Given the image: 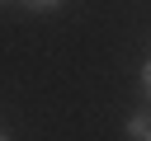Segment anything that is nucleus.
<instances>
[{
    "label": "nucleus",
    "mask_w": 151,
    "mask_h": 141,
    "mask_svg": "<svg viewBox=\"0 0 151 141\" xmlns=\"http://www.w3.org/2000/svg\"><path fill=\"white\" fill-rule=\"evenodd\" d=\"M142 89H146V99H151V61L142 66Z\"/></svg>",
    "instance_id": "nucleus-2"
},
{
    "label": "nucleus",
    "mask_w": 151,
    "mask_h": 141,
    "mask_svg": "<svg viewBox=\"0 0 151 141\" xmlns=\"http://www.w3.org/2000/svg\"><path fill=\"white\" fill-rule=\"evenodd\" d=\"M127 136L132 141H151V113H132L127 118Z\"/></svg>",
    "instance_id": "nucleus-1"
},
{
    "label": "nucleus",
    "mask_w": 151,
    "mask_h": 141,
    "mask_svg": "<svg viewBox=\"0 0 151 141\" xmlns=\"http://www.w3.org/2000/svg\"><path fill=\"white\" fill-rule=\"evenodd\" d=\"M28 9H52V5H61V0H24Z\"/></svg>",
    "instance_id": "nucleus-3"
},
{
    "label": "nucleus",
    "mask_w": 151,
    "mask_h": 141,
    "mask_svg": "<svg viewBox=\"0 0 151 141\" xmlns=\"http://www.w3.org/2000/svg\"><path fill=\"white\" fill-rule=\"evenodd\" d=\"M5 136H9V132H5V127H0V141H5Z\"/></svg>",
    "instance_id": "nucleus-4"
},
{
    "label": "nucleus",
    "mask_w": 151,
    "mask_h": 141,
    "mask_svg": "<svg viewBox=\"0 0 151 141\" xmlns=\"http://www.w3.org/2000/svg\"><path fill=\"white\" fill-rule=\"evenodd\" d=\"M0 5H5V0H0Z\"/></svg>",
    "instance_id": "nucleus-5"
}]
</instances>
